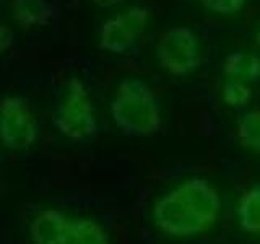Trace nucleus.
<instances>
[{"label": "nucleus", "instance_id": "nucleus-8", "mask_svg": "<svg viewBox=\"0 0 260 244\" xmlns=\"http://www.w3.org/2000/svg\"><path fill=\"white\" fill-rule=\"evenodd\" d=\"M12 18L24 29L46 26L54 18V7L49 0H12Z\"/></svg>", "mask_w": 260, "mask_h": 244}, {"label": "nucleus", "instance_id": "nucleus-15", "mask_svg": "<svg viewBox=\"0 0 260 244\" xmlns=\"http://www.w3.org/2000/svg\"><path fill=\"white\" fill-rule=\"evenodd\" d=\"M15 44V33L5 26V24H0V55L5 54L8 49H12Z\"/></svg>", "mask_w": 260, "mask_h": 244}, {"label": "nucleus", "instance_id": "nucleus-10", "mask_svg": "<svg viewBox=\"0 0 260 244\" xmlns=\"http://www.w3.org/2000/svg\"><path fill=\"white\" fill-rule=\"evenodd\" d=\"M236 214L244 231L260 236V184L252 186L241 195Z\"/></svg>", "mask_w": 260, "mask_h": 244}, {"label": "nucleus", "instance_id": "nucleus-13", "mask_svg": "<svg viewBox=\"0 0 260 244\" xmlns=\"http://www.w3.org/2000/svg\"><path fill=\"white\" fill-rule=\"evenodd\" d=\"M252 98V89L246 81L228 80L223 86V100L231 108H244Z\"/></svg>", "mask_w": 260, "mask_h": 244}, {"label": "nucleus", "instance_id": "nucleus-6", "mask_svg": "<svg viewBox=\"0 0 260 244\" xmlns=\"http://www.w3.org/2000/svg\"><path fill=\"white\" fill-rule=\"evenodd\" d=\"M148 20L150 10L142 5L130 7L122 13L114 15L112 18L101 24L98 46L108 54H127L138 43L148 24Z\"/></svg>", "mask_w": 260, "mask_h": 244}, {"label": "nucleus", "instance_id": "nucleus-16", "mask_svg": "<svg viewBox=\"0 0 260 244\" xmlns=\"http://www.w3.org/2000/svg\"><path fill=\"white\" fill-rule=\"evenodd\" d=\"M88 2H91L98 7H101V8H112V7L125 4V2H128V0H88Z\"/></svg>", "mask_w": 260, "mask_h": 244}, {"label": "nucleus", "instance_id": "nucleus-1", "mask_svg": "<svg viewBox=\"0 0 260 244\" xmlns=\"http://www.w3.org/2000/svg\"><path fill=\"white\" fill-rule=\"evenodd\" d=\"M221 210L216 187L193 177L176 186L154 203L153 222L169 238H192L213 228Z\"/></svg>", "mask_w": 260, "mask_h": 244}, {"label": "nucleus", "instance_id": "nucleus-7", "mask_svg": "<svg viewBox=\"0 0 260 244\" xmlns=\"http://www.w3.org/2000/svg\"><path fill=\"white\" fill-rule=\"evenodd\" d=\"M72 217L57 208H44L32 218L29 238L32 244H69Z\"/></svg>", "mask_w": 260, "mask_h": 244}, {"label": "nucleus", "instance_id": "nucleus-12", "mask_svg": "<svg viewBox=\"0 0 260 244\" xmlns=\"http://www.w3.org/2000/svg\"><path fill=\"white\" fill-rule=\"evenodd\" d=\"M236 134L242 146L260 155V111H250L239 119Z\"/></svg>", "mask_w": 260, "mask_h": 244}, {"label": "nucleus", "instance_id": "nucleus-4", "mask_svg": "<svg viewBox=\"0 0 260 244\" xmlns=\"http://www.w3.org/2000/svg\"><path fill=\"white\" fill-rule=\"evenodd\" d=\"M156 55L161 67L173 77L189 75L202 64L199 38L187 26H173L162 33Z\"/></svg>", "mask_w": 260, "mask_h": 244}, {"label": "nucleus", "instance_id": "nucleus-3", "mask_svg": "<svg viewBox=\"0 0 260 244\" xmlns=\"http://www.w3.org/2000/svg\"><path fill=\"white\" fill-rule=\"evenodd\" d=\"M57 130L72 142H83L96 135L98 120L94 104L83 81L72 78L55 109Z\"/></svg>", "mask_w": 260, "mask_h": 244}, {"label": "nucleus", "instance_id": "nucleus-14", "mask_svg": "<svg viewBox=\"0 0 260 244\" xmlns=\"http://www.w3.org/2000/svg\"><path fill=\"white\" fill-rule=\"evenodd\" d=\"M208 12L216 15H234L242 10L247 0H199Z\"/></svg>", "mask_w": 260, "mask_h": 244}, {"label": "nucleus", "instance_id": "nucleus-5", "mask_svg": "<svg viewBox=\"0 0 260 244\" xmlns=\"http://www.w3.org/2000/svg\"><path fill=\"white\" fill-rule=\"evenodd\" d=\"M38 124L29 103L8 95L0 100V143L10 151H26L38 140Z\"/></svg>", "mask_w": 260, "mask_h": 244}, {"label": "nucleus", "instance_id": "nucleus-9", "mask_svg": "<svg viewBox=\"0 0 260 244\" xmlns=\"http://www.w3.org/2000/svg\"><path fill=\"white\" fill-rule=\"evenodd\" d=\"M223 73L230 80L255 83L260 80V59L250 52H233L223 62Z\"/></svg>", "mask_w": 260, "mask_h": 244}, {"label": "nucleus", "instance_id": "nucleus-17", "mask_svg": "<svg viewBox=\"0 0 260 244\" xmlns=\"http://www.w3.org/2000/svg\"><path fill=\"white\" fill-rule=\"evenodd\" d=\"M257 44H258V47H260V28H258V31H257Z\"/></svg>", "mask_w": 260, "mask_h": 244}, {"label": "nucleus", "instance_id": "nucleus-2", "mask_svg": "<svg viewBox=\"0 0 260 244\" xmlns=\"http://www.w3.org/2000/svg\"><path fill=\"white\" fill-rule=\"evenodd\" d=\"M111 116L122 134L153 135L161 129V111L151 86L140 78H124L111 103Z\"/></svg>", "mask_w": 260, "mask_h": 244}, {"label": "nucleus", "instance_id": "nucleus-11", "mask_svg": "<svg viewBox=\"0 0 260 244\" xmlns=\"http://www.w3.org/2000/svg\"><path fill=\"white\" fill-rule=\"evenodd\" d=\"M69 244H109V234L93 218H73Z\"/></svg>", "mask_w": 260, "mask_h": 244}]
</instances>
